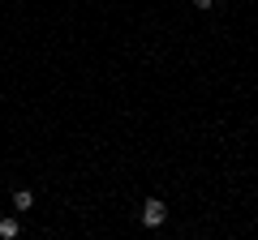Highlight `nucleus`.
I'll return each mask as SVG.
<instances>
[{"label":"nucleus","mask_w":258,"mask_h":240,"mask_svg":"<svg viewBox=\"0 0 258 240\" xmlns=\"http://www.w3.org/2000/svg\"><path fill=\"white\" fill-rule=\"evenodd\" d=\"M194 5H198V9H211V5H215V0H194Z\"/></svg>","instance_id":"20e7f679"},{"label":"nucleus","mask_w":258,"mask_h":240,"mask_svg":"<svg viewBox=\"0 0 258 240\" xmlns=\"http://www.w3.org/2000/svg\"><path fill=\"white\" fill-rule=\"evenodd\" d=\"M164 202H159V197H147V206H142V223H147V227H159V223H164Z\"/></svg>","instance_id":"f257e3e1"},{"label":"nucleus","mask_w":258,"mask_h":240,"mask_svg":"<svg viewBox=\"0 0 258 240\" xmlns=\"http://www.w3.org/2000/svg\"><path fill=\"white\" fill-rule=\"evenodd\" d=\"M30 206H35V193L30 189H18L13 193V210H30Z\"/></svg>","instance_id":"f03ea898"},{"label":"nucleus","mask_w":258,"mask_h":240,"mask_svg":"<svg viewBox=\"0 0 258 240\" xmlns=\"http://www.w3.org/2000/svg\"><path fill=\"white\" fill-rule=\"evenodd\" d=\"M0 236H5V240L18 236V219H5V223H0Z\"/></svg>","instance_id":"7ed1b4c3"}]
</instances>
